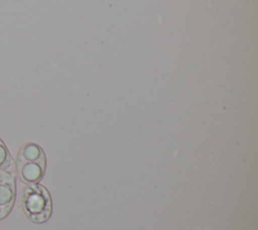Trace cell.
Segmentation results:
<instances>
[{
  "label": "cell",
  "instance_id": "1",
  "mask_svg": "<svg viewBox=\"0 0 258 230\" xmlns=\"http://www.w3.org/2000/svg\"><path fill=\"white\" fill-rule=\"evenodd\" d=\"M46 158L43 149L34 142L24 143L17 152L15 169L24 184H36L44 175Z\"/></svg>",
  "mask_w": 258,
  "mask_h": 230
},
{
  "label": "cell",
  "instance_id": "2",
  "mask_svg": "<svg viewBox=\"0 0 258 230\" xmlns=\"http://www.w3.org/2000/svg\"><path fill=\"white\" fill-rule=\"evenodd\" d=\"M21 206L25 216L37 224L46 222L52 211L50 195L40 184H32L24 188L21 195Z\"/></svg>",
  "mask_w": 258,
  "mask_h": 230
},
{
  "label": "cell",
  "instance_id": "3",
  "mask_svg": "<svg viewBox=\"0 0 258 230\" xmlns=\"http://www.w3.org/2000/svg\"><path fill=\"white\" fill-rule=\"evenodd\" d=\"M16 198V183L13 174L0 170V220L11 212Z\"/></svg>",
  "mask_w": 258,
  "mask_h": 230
},
{
  "label": "cell",
  "instance_id": "4",
  "mask_svg": "<svg viewBox=\"0 0 258 230\" xmlns=\"http://www.w3.org/2000/svg\"><path fill=\"white\" fill-rule=\"evenodd\" d=\"M13 158L4 142L0 139V170L8 168L12 164Z\"/></svg>",
  "mask_w": 258,
  "mask_h": 230
}]
</instances>
